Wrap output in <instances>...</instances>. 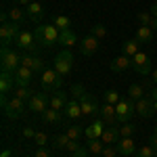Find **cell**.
<instances>
[{
	"instance_id": "6da1fadb",
	"label": "cell",
	"mask_w": 157,
	"mask_h": 157,
	"mask_svg": "<svg viewBox=\"0 0 157 157\" xmlns=\"http://www.w3.org/2000/svg\"><path fill=\"white\" fill-rule=\"evenodd\" d=\"M34 36H36V42L40 44V46L50 48L52 44H57V42H59L61 32L52 23H50V25H38L36 32H34Z\"/></svg>"
},
{
	"instance_id": "7a4b0ae2",
	"label": "cell",
	"mask_w": 157,
	"mask_h": 157,
	"mask_svg": "<svg viewBox=\"0 0 157 157\" xmlns=\"http://www.w3.org/2000/svg\"><path fill=\"white\" fill-rule=\"evenodd\" d=\"M2 111H4V115L9 120H19L25 111H27V103L21 101V98H17V97L9 98V101L2 97Z\"/></svg>"
},
{
	"instance_id": "3957f363",
	"label": "cell",
	"mask_w": 157,
	"mask_h": 157,
	"mask_svg": "<svg viewBox=\"0 0 157 157\" xmlns=\"http://www.w3.org/2000/svg\"><path fill=\"white\" fill-rule=\"evenodd\" d=\"M0 67L2 71L15 73L17 67H21V55L17 50H11L9 46H2V52H0Z\"/></svg>"
},
{
	"instance_id": "277c9868",
	"label": "cell",
	"mask_w": 157,
	"mask_h": 157,
	"mask_svg": "<svg viewBox=\"0 0 157 157\" xmlns=\"http://www.w3.org/2000/svg\"><path fill=\"white\" fill-rule=\"evenodd\" d=\"M15 46L19 50H23V52H27V55H38V46H40V44H36V36H34L32 32L21 29L19 36H17V40H15Z\"/></svg>"
},
{
	"instance_id": "5b68a950",
	"label": "cell",
	"mask_w": 157,
	"mask_h": 157,
	"mask_svg": "<svg viewBox=\"0 0 157 157\" xmlns=\"http://www.w3.org/2000/svg\"><path fill=\"white\" fill-rule=\"evenodd\" d=\"M55 65V69H57V73H59L61 78H65V75H69V71H71L73 67V55L71 50H61V52H57V57H55V61H52Z\"/></svg>"
},
{
	"instance_id": "8992f818",
	"label": "cell",
	"mask_w": 157,
	"mask_h": 157,
	"mask_svg": "<svg viewBox=\"0 0 157 157\" xmlns=\"http://www.w3.org/2000/svg\"><path fill=\"white\" fill-rule=\"evenodd\" d=\"M40 75H42L40 82H42V88H44V90H59L61 86H63V78L57 73L55 67H46Z\"/></svg>"
},
{
	"instance_id": "52a82bcc",
	"label": "cell",
	"mask_w": 157,
	"mask_h": 157,
	"mask_svg": "<svg viewBox=\"0 0 157 157\" xmlns=\"http://www.w3.org/2000/svg\"><path fill=\"white\" fill-rule=\"evenodd\" d=\"M115 113H117V121H121V124H128V121H130V117L136 113V103H134L130 97L121 98L120 103L115 105Z\"/></svg>"
},
{
	"instance_id": "ba28073f",
	"label": "cell",
	"mask_w": 157,
	"mask_h": 157,
	"mask_svg": "<svg viewBox=\"0 0 157 157\" xmlns=\"http://www.w3.org/2000/svg\"><path fill=\"white\" fill-rule=\"evenodd\" d=\"M19 32H21V25L19 23L6 21V23L0 25V40H2V46H9L13 40H17Z\"/></svg>"
},
{
	"instance_id": "9c48e42d",
	"label": "cell",
	"mask_w": 157,
	"mask_h": 157,
	"mask_svg": "<svg viewBox=\"0 0 157 157\" xmlns=\"http://www.w3.org/2000/svg\"><path fill=\"white\" fill-rule=\"evenodd\" d=\"M50 107V97L42 94V92H34V97L27 101V109L32 113H44Z\"/></svg>"
},
{
	"instance_id": "30bf717a",
	"label": "cell",
	"mask_w": 157,
	"mask_h": 157,
	"mask_svg": "<svg viewBox=\"0 0 157 157\" xmlns=\"http://www.w3.org/2000/svg\"><path fill=\"white\" fill-rule=\"evenodd\" d=\"M132 69L136 73H140V75L151 73V59H149L147 52H138V55L132 57Z\"/></svg>"
},
{
	"instance_id": "8fae6325",
	"label": "cell",
	"mask_w": 157,
	"mask_h": 157,
	"mask_svg": "<svg viewBox=\"0 0 157 157\" xmlns=\"http://www.w3.org/2000/svg\"><path fill=\"white\" fill-rule=\"evenodd\" d=\"M52 145L57 147V149H65V151H71V153H75L78 149H80V143L78 140H71L67 134L63 132V134H57V136H52Z\"/></svg>"
},
{
	"instance_id": "7c38bea8",
	"label": "cell",
	"mask_w": 157,
	"mask_h": 157,
	"mask_svg": "<svg viewBox=\"0 0 157 157\" xmlns=\"http://www.w3.org/2000/svg\"><path fill=\"white\" fill-rule=\"evenodd\" d=\"M21 65L23 67H27V69H32L34 73H42L46 67H44V61L40 59L38 55H21Z\"/></svg>"
},
{
	"instance_id": "4fadbf2b",
	"label": "cell",
	"mask_w": 157,
	"mask_h": 157,
	"mask_svg": "<svg viewBox=\"0 0 157 157\" xmlns=\"http://www.w3.org/2000/svg\"><path fill=\"white\" fill-rule=\"evenodd\" d=\"M80 52L84 55V57H90V55H94L98 50V38H94L92 34H88V36H84L82 40H80Z\"/></svg>"
},
{
	"instance_id": "5bb4252c",
	"label": "cell",
	"mask_w": 157,
	"mask_h": 157,
	"mask_svg": "<svg viewBox=\"0 0 157 157\" xmlns=\"http://www.w3.org/2000/svg\"><path fill=\"white\" fill-rule=\"evenodd\" d=\"M78 101H80V107H82V115H94V113H98V109H101L97 105V101L92 98V94H88V92H84Z\"/></svg>"
},
{
	"instance_id": "9a60e30c",
	"label": "cell",
	"mask_w": 157,
	"mask_h": 157,
	"mask_svg": "<svg viewBox=\"0 0 157 157\" xmlns=\"http://www.w3.org/2000/svg\"><path fill=\"white\" fill-rule=\"evenodd\" d=\"M155 113V103L151 101V98H140V101H136V115H140L143 120H149L151 115Z\"/></svg>"
},
{
	"instance_id": "2e32d148",
	"label": "cell",
	"mask_w": 157,
	"mask_h": 157,
	"mask_svg": "<svg viewBox=\"0 0 157 157\" xmlns=\"http://www.w3.org/2000/svg\"><path fill=\"white\" fill-rule=\"evenodd\" d=\"M98 115H101V120L105 121L107 126H115L117 124V113H115V105H101L98 109Z\"/></svg>"
},
{
	"instance_id": "e0dca14e",
	"label": "cell",
	"mask_w": 157,
	"mask_h": 157,
	"mask_svg": "<svg viewBox=\"0 0 157 157\" xmlns=\"http://www.w3.org/2000/svg\"><path fill=\"white\" fill-rule=\"evenodd\" d=\"M105 126H107V124H105V121L101 120V117H98L97 121H92V124H90V126H88V128L84 130L86 138H88V140H94V138H101V136H103V132H105Z\"/></svg>"
},
{
	"instance_id": "ac0fdd59",
	"label": "cell",
	"mask_w": 157,
	"mask_h": 157,
	"mask_svg": "<svg viewBox=\"0 0 157 157\" xmlns=\"http://www.w3.org/2000/svg\"><path fill=\"white\" fill-rule=\"evenodd\" d=\"M13 75H15V84L17 86H29L32 84V78H34V71L21 65V67H17V71Z\"/></svg>"
},
{
	"instance_id": "d6986e66",
	"label": "cell",
	"mask_w": 157,
	"mask_h": 157,
	"mask_svg": "<svg viewBox=\"0 0 157 157\" xmlns=\"http://www.w3.org/2000/svg\"><path fill=\"white\" fill-rule=\"evenodd\" d=\"M25 13H27L29 21H34V23H40L42 17H44V9H42L40 2H29V4L25 6Z\"/></svg>"
},
{
	"instance_id": "ffe728a7",
	"label": "cell",
	"mask_w": 157,
	"mask_h": 157,
	"mask_svg": "<svg viewBox=\"0 0 157 157\" xmlns=\"http://www.w3.org/2000/svg\"><path fill=\"white\" fill-rule=\"evenodd\" d=\"M15 75L9 71H2L0 73V92L2 94H9V92H13L15 90Z\"/></svg>"
},
{
	"instance_id": "44dd1931",
	"label": "cell",
	"mask_w": 157,
	"mask_h": 157,
	"mask_svg": "<svg viewBox=\"0 0 157 157\" xmlns=\"http://www.w3.org/2000/svg\"><path fill=\"white\" fill-rule=\"evenodd\" d=\"M63 113H65L69 120H78V117L82 115L80 101H78V98H69V101H67V105H65V109H63Z\"/></svg>"
},
{
	"instance_id": "7402d4cb",
	"label": "cell",
	"mask_w": 157,
	"mask_h": 157,
	"mask_svg": "<svg viewBox=\"0 0 157 157\" xmlns=\"http://www.w3.org/2000/svg\"><path fill=\"white\" fill-rule=\"evenodd\" d=\"M130 67H132V59L126 57V55H120L117 59H113V63H111V71L113 73H121V71H126V69H130Z\"/></svg>"
},
{
	"instance_id": "603a6c76",
	"label": "cell",
	"mask_w": 157,
	"mask_h": 157,
	"mask_svg": "<svg viewBox=\"0 0 157 157\" xmlns=\"http://www.w3.org/2000/svg\"><path fill=\"white\" fill-rule=\"evenodd\" d=\"M120 128H115V126H109L105 128V132L101 136V140L105 143V145H117V140H120Z\"/></svg>"
},
{
	"instance_id": "cb8c5ba5",
	"label": "cell",
	"mask_w": 157,
	"mask_h": 157,
	"mask_svg": "<svg viewBox=\"0 0 157 157\" xmlns=\"http://www.w3.org/2000/svg\"><path fill=\"white\" fill-rule=\"evenodd\" d=\"M117 153H120V155H132V153H136V145H134V140L132 138H120V140H117Z\"/></svg>"
},
{
	"instance_id": "d4e9b609",
	"label": "cell",
	"mask_w": 157,
	"mask_h": 157,
	"mask_svg": "<svg viewBox=\"0 0 157 157\" xmlns=\"http://www.w3.org/2000/svg\"><path fill=\"white\" fill-rule=\"evenodd\" d=\"M42 121H44V124H52V126H59L61 121H63V115H61V111L48 107L42 113Z\"/></svg>"
},
{
	"instance_id": "484cf974",
	"label": "cell",
	"mask_w": 157,
	"mask_h": 157,
	"mask_svg": "<svg viewBox=\"0 0 157 157\" xmlns=\"http://www.w3.org/2000/svg\"><path fill=\"white\" fill-rule=\"evenodd\" d=\"M59 44L61 46H75L78 44V34L73 32V29H63L61 32V36H59Z\"/></svg>"
},
{
	"instance_id": "4316f807",
	"label": "cell",
	"mask_w": 157,
	"mask_h": 157,
	"mask_svg": "<svg viewBox=\"0 0 157 157\" xmlns=\"http://www.w3.org/2000/svg\"><path fill=\"white\" fill-rule=\"evenodd\" d=\"M138 52H140V42H138V40H126V42H124L121 55H126V57L132 59L134 55H138Z\"/></svg>"
},
{
	"instance_id": "83f0119b",
	"label": "cell",
	"mask_w": 157,
	"mask_h": 157,
	"mask_svg": "<svg viewBox=\"0 0 157 157\" xmlns=\"http://www.w3.org/2000/svg\"><path fill=\"white\" fill-rule=\"evenodd\" d=\"M153 36H155V34H153V29H151V27L140 25V27L136 29V38H134V40H138L140 44H149V42L153 40Z\"/></svg>"
},
{
	"instance_id": "f1b7e54d",
	"label": "cell",
	"mask_w": 157,
	"mask_h": 157,
	"mask_svg": "<svg viewBox=\"0 0 157 157\" xmlns=\"http://www.w3.org/2000/svg\"><path fill=\"white\" fill-rule=\"evenodd\" d=\"M128 97L132 98L134 103L136 101H140V98H145V86H140V84H130L128 86Z\"/></svg>"
},
{
	"instance_id": "f546056e",
	"label": "cell",
	"mask_w": 157,
	"mask_h": 157,
	"mask_svg": "<svg viewBox=\"0 0 157 157\" xmlns=\"http://www.w3.org/2000/svg\"><path fill=\"white\" fill-rule=\"evenodd\" d=\"M67 101H69V98L65 97L63 92H57V94H52V97H50V107L57 109V111H63L65 105H67Z\"/></svg>"
},
{
	"instance_id": "4dcf8cb0",
	"label": "cell",
	"mask_w": 157,
	"mask_h": 157,
	"mask_svg": "<svg viewBox=\"0 0 157 157\" xmlns=\"http://www.w3.org/2000/svg\"><path fill=\"white\" fill-rule=\"evenodd\" d=\"M13 97L21 98V101H29V98L34 97V92H32V88L29 86H15V90H13Z\"/></svg>"
},
{
	"instance_id": "1f68e13d",
	"label": "cell",
	"mask_w": 157,
	"mask_h": 157,
	"mask_svg": "<svg viewBox=\"0 0 157 157\" xmlns=\"http://www.w3.org/2000/svg\"><path fill=\"white\" fill-rule=\"evenodd\" d=\"M52 25L63 32V29H71V21H69V17H65V15H57L55 19H52Z\"/></svg>"
},
{
	"instance_id": "d6a6232c",
	"label": "cell",
	"mask_w": 157,
	"mask_h": 157,
	"mask_svg": "<svg viewBox=\"0 0 157 157\" xmlns=\"http://www.w3.org/2000/svg\"><path fill=\"white\" fill-rule=\"evenodd\" d=\"M103 149H105V143L101 138H94V140H88V151L94 153V155H103Z\"/></svg>"
},
{
	"instance_id": "836d02e7",
	"label": "cell",
	"mask_w": 157,
	"mask_h": 157,
	"mask_svg": "<svg viewBox=\"0 0 157 157\" xmlns=\"http://www.w3.org/2000/svg\"><path fill=\"white\" fill-rule=\"evenodd\" d=\"M9 19H11L13 23H19V25H21V21L25 19V13L21 11L19 6H13L11 11H9Z\"/></svg>"
},
{
	"instance_id": "e575fe53",
	"label": "cell",
	"mask_w": 157,
	"mask_h": 157,
	"mask_svg": "<svg viewBox=\"0 0 157 157\" xmlns=\"http://www.w3.org/2000/svg\"><path fill=\"white\" fill-rule=\"evenodd\" d=\"M103 101H105L107 105H117L121 98H120V94H117L115 90H105V92H103Z\"/></svg>"
},
{
	"instance_id": "d590c367",
	"label": "cell",
	"mask_w": 157,
	"mask_h": 157,
	"mask_svg": "<svg viewBox=\"0 0 157 157\" xmlns=\"http://www.w3.org/2000/svg\"><path fill=\"white\" fill-rule=\"evenodd\" d=\"M136 132V126L134 124H124L120 128V136L121 138H132V134Z\"/></svg>"
},
{
	"instance_id": "8d00e7d4",
	"label": "cell",
	"mask_w": 157,
	"mask_h": 157,
	"mask_svg": "<svg viewBox=\"0 0 157 157\" xmlns=\"http://www.w3.org/2000/svg\"><path fill=\"white\" fill-rule=\"evenodd\" d=\"M136 157H155V147L153 145H147L136 149Z\"/></svg>"
},
{
	"instance_id": "74e56055",
	"label": "cell",
	"mask_w": 157,
	"mask_h": 157,
	"mask_svg": "<svg viewBox=\"0 0 157 157\" xmlns=\"http://www.w3.org/2000/svg\"><path fill=\"white\" fill-rule=\"evenodd\" d=\"M90 34H92L94 38H98V40H101V38L107 36V29H105V25H103V23H97L94 27H92V29H90Z\"/></svg>"
},
{
	"instance_id": "f35d334b",
	"label": "cell",
	"mask_w": 157,
	"mask_h": 157,
	"mask_svg": "<svg viewBox=\"0 0 157 157\" xmlns=\"http://www.w3.org/2000/svg\"><path fill=\"white\" fill-rule=\"evenodd\" d=\"M65 134H67V136H69L71 140H78V138H80V136L84 134V130H80L78 126H69V128L65 130Z\"/></svg>"
},
{
	"instance_id": "ab89813d",
	"label": "cell",
	"mask_w": 157,
	"mask_h": 157,
	"mask_svg": "<svg viewBox=\"0 0 157 157\" xmlns=\"http://www.w3.org/2000/svg\"><path fill=\"white\" fill-rule=\"evenodd\" d=\"M138 21H140V25L151 27V23H153V15H151V11L149 13H138Z\"/></svg>"
},
{
	"instance_id": "60d3db41",
	"label": "cell",
	"mask_w": 157,
	"mask_h": 157,
	"mask_svg": "<svg viewBox=\"0 0 157 157\" xmlns=\"http://www.w3.org/2000/svg\"><path fill=\"white\" fill-rule=\"evenodd\" d=\"M34 143H36L38 147H44L46 143H48V136L44 132H36V136H34Z\"/></svg>"
},
{
	"instance_id": "b9f144b4",
	"label": "cell",
	"mask_w": 157,
	"mask_h": 157,
	"mask_svg": "<svg viewBox=\"0 0 157 157\" xmlns=\"http://www.w3.org/2000/svg\"><path fill=\"white\" fill-rule=\"evenodd\" d=\"M117 155V147L115 145H105L103 149V157H115Z\"/></svg>"
},
{
	"instance_id": "7bdbcfd3",
	"label": "cell",
	"mask_w": 157,
	"mask_h": 157,
	"mask_svg": "<svg viewBox=\"0 0 157 157\" xmlns=\"http://www.w3.org/2000/svg\"><path fill=\"white\" fill-rule=\"evenodd\" d=\"M71 92H73V97H75V98H80V97H82V94H84V92H86V88H84V86H82V84H73Z\"/></svg>"
},
{
	"instance_id": "ee69618b",
	"label": "cell",
	"mask_w": 157,
	"mask_h": 157,
	"mask_svg": "<svg viewBox=\"0 0 157 157\" xmlns=\"http://www.w3.org/2000/svg\"><path fill=\"white\" fill-rule=\"evenodd\" d=\"M88 153H90V151H88V147H80L75 153H71V157H88Z\"/></svg>"
},
{
	"instance_id": "f6af8a7d",
	"label": "cell",
	"mask_w": 157,
	"mask_h": 157,
	"mask_svg": "<svg viewBox=\"0 0 157 157\" xmlns=\"http://www.w3.org/2000/svg\"><path fill=\"white\" fill-rule=\"evenodd\" d=\"M34 157H50V153L46 151V149H42V147H38L36 153H34Z\"/></svg>"
},
{
	"instance_id": "bcb514c9",
	"label": "cell",
	"mask_w": 157,
	"mask_h": 157,
	"mask_svg": "<svg viewBox=\"0 0 157 157\" xmlns=\"http://www.w3.org/2000/svg\"><path fill=\"white\" fill-rule=\"evenodd\" d=\"M23 136H25V138H34V136H36V130H32V128H25V130H23Z\"/></svg>"
},
{
	"instance_id": "7dc6e473",
	"label": "cell",
	"mask_w": 157,
	"mask_h": 157,
	"mask_svg": "<svg viewBox=\"0 0 157 157\" xmlns=\"http://www.w3.org/2000/svg\"><path fill=\"white\" fill-rule=\"evenodd\" d=\"M151 101H153V103H157V86L151 90Z\"/></svg>"
},
{
	"instance_id": "c3c4849f",
	"label": "cell",
	"mask_w": 157,
	"mask_h": 157,
	"mask_svg": "<svg viewBox=\"0 0 157 157\" xmlns=\"http://www.w3.org/2000/svg\"><path fill=\"white\" fill-rule=\"evenodd\" d=\"M151 145H153V147H155V149H157V132L153 134V136H151Z\"/></svg>"
},
{
	"instance_id": "681fc988",
	"label": "cell",
	"mask_w": 157,
	"mask_h": 157,
	"mask_svg": "<svg viewBox=\"0 0 157 157\" xmlns=\"http://www.w3.org/2000/svg\"><path fill=\"white\" fill-rule=\"evenodd\" d=\"M151 15H153V17H155V19H157V2H155V4H153V6H151Z\"/></svg>"
},
{
	"instance_id": "f907efd6",
	"label": "cell",
	"mask_w": 157,
	"mask_h": 157,
	"mask_svg": "<svg viewBox=\"0 0 157 157\" xmlns=\"http://www.w3.org/2000/svg\"><path fill=\"white\" fill-rule=\"evenodd\" d=\"M153 82H155V86H157V67L153 69Z\"/></svg>"
},
{
	"instance_id": "816d5d0a",
	"label": "cell",
	"mask_w": 157,
	"mask_h": 157,
	"mask_svg": "<svg viewBox=\"0 0 157 157\" xmlns=\"http://www.w3.org/2000/svg\"><path fill=\"white\" fill-rule=\"evenodd\" d=\"M2 157H11V151L6 149V151H2Z\"/></svg>"
},
{
	"instance_id": "f5cc1de1",
	"label": "cell",
	"mask_w": 157,
	"mask_h": 157,
	"mask_svg": "<svg viewBox=\"0 0 157 157\" xmlns=\"http://www.w3.org/2000/svg\"><path fill=\"white\" fill-rule=\"evenodd\" d=\"M21 2H23V4H25V6H27V4H29V0H21Z\"/></svg>"
},
{
	"instance_id": "db71d44e",
	"label": "cell",
	"mask_w": 157,
	"mask_h": 157,
	"mask_svg": "<svg viewBox=\"0 0 157 157\" xmlns=\"http://www.w3.org/2000/svg\"><path fill=\"white\" fill-rule=\"evenodd\" d=\"M155 113H157V103H155Z\"/></svg>"
},
{
	"instance_id": "11a10c76",
	"label": "cell",
	"mask_w": 157,
	"mask_h": 157,
	"mask_svg": "<svg viewBox=\"0 0 157 157\" xmlns=\"http://www.w3.org/2000/svg\"><path fill=\"white\" fill-rule=\"evenodd\" d=\"M155 157H157V149H155Z\"/></svg>"
},
{
	"instance_id": "9f6ffc18",
	"label": "cell",
	"mask_w": 157,
	"mask_h": 157,
	"mask_svg": "<svg viewBox=\"0 0 157 157\" xmlns=\"http://www.w3.org/2000/svg\"><path fill=\"white\" fill-rule=\"evenodd\" d=\"M155 132H157V126H155Z\"/></svg>"
},
{
	"instance_id": "6f0895ef",
	"label": "cell",
	"mask_w": 157,
	"mask_h": 157,
	"mask_svg": "<svg viewBox=\"0 0 157 157\" xmlns=\"http://www.w3.org/2000/svg\"><path fill=\"white\" fill-rule=\"evenodd\" d=\"M94 157H98V155H94Z\"/></svg>"
}]
</instances>
